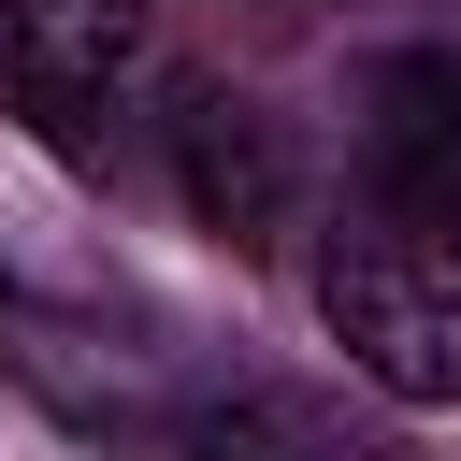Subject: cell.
I'll return each mask as SVG.
<instances>
[{
	"instance_id": "6da1fadb",
	"label": "cell",
	"mask_w": 461,
	"mask_h": 461,
	"mask_svg": "<svg viewBox=\"0 0 461 461\" xmlns=\"http://www.w3.org/2000/svg\"><path fill=\"white\" fill-rule=\"evenodd\" d=\"M317 317H331L346 375H375L389 403H461V259L418 245L403 216H375L317 259Z\"/></svg>"
},
{
	"instance_id": "7a4b0ae2",
	"label": "cell",
	"mask_w": 461,
	"mask_h": 461,
	"mask_svg": "<svg viewBox=\"0 0 461 461\" xmlns=\"http://www.w3.org/2000/svg\"><path fill=\"white\" fill-rule=\"evenodd\" d=\"M130 58H144V0H0V101L58 158H101Z\"/></svg>"
},
{
	"instance_id": "3957f363",
	"label": "cell",
	"mask_w": 461,
	"mask_h": 461,
	"mask_svg": "<svg viewBox=\"0 0 461 461\" xmlns=\"http://www.w3.org/2000/svg\"><path fill=\"white\" fill-rule=\"evenodd\" d=\"M360 158H375V202L461 259V58H432V43L375 58L360 72Z\"/></svg>"
},
{
	"instance_id": "277c9868",
	"label": "cell",
	"mask_w": 461,
	"mask_h": 461,
	"mask_svg": "<svg viewBox=\"0 0 461 461\" xmlns=\"http://www.w3.org/2000/svg\"><path fill=\"white\" fill-rule=\"evenodd\" d=\"M173 187H187V216H202L230 259H259V245L303 216V158H288V130H274L245 86H187V101H173Z\"/></svg>"
},
{
	"instance_id": "5b68a950",
	"label": "cell",
	"mask_w": 461,
	"mask_h": 461,
	"mask_svg": "<svg viewBox=\"0 0 461 461\" xmlns=\"http://www.w3.org/2000/svg\"><path fill=\"white\" fill-rule=\"evenodd\" d=\"M187 461H331L317 432H288V418H202L187 432Z\"/></svg>"
},
{
	"instance_id": "8992f818",
	"label": "cell",
	"mask_w": 461,
	"mask_h": 461,
	"mask_svg": "<svg viewBox=\"0 0 461 461\" xmlns=\"http://www.w3.org/2000/svg\"><path fill=\"white\" fill-rule=\"evenodd\" d=\"M0 288H14V274H0Z\"/></svg>"
}]
</instances>
